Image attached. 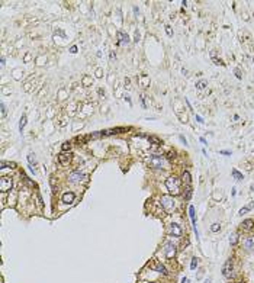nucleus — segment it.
Segmentation results:
<instances>
[{
    "mask_svg": "<svg viewBox=\"0 0 254 283\" xmlns=\"http://www.w3.org/2000/svg\"><path fill=\"white\" fill-rule=\"evenodd\" d=\"M241 228H243V229H246V231L253 229V228H254V221H253V219H244V221L241 222Z\"/></svg>",
    "mask_w": 254,
    "mask_h": 283,
    "instance_id": "obj_13",
    "label": "nucleus"
},
{
    "mask_svg": "<svg viewBox=\"0 0 254 283\" xmlns=\"http://www.w3.org/2000/svg\"><path fill=\"white\" fill-rule=\"evenodd\" d=\"M164 157H161V156H153L151 158H150V165L153 167V168H161L163 165H164Z\"/></svg>",
    "mask_w": 254,
    "mask_h": 283,
    "instance_id": "obj_3",
    "label": "nucleus"
},
{
    "mask_svg": "<svg viewBox=\"0 0 254 283\" xmlns=\"http://www.w3.org/2000/svg\"><path fill=\"white\" fill-rule=\"evenodd\" d=\"M12 189V179L7 176H3L0 179V190L1 192H9Z\"/></svg>",
    "mask_w": 254,
    "mask_h": 283,
    "instance_id": "obj_4",
    "label": "nucleus"
},
{
    "mask_svg": "<svg viewBox=\"0 0 254 283\" xmlns=\"http://www.w3.org/2000/svg\"><path fill=\"white\" fill-rule=\"evenodd\" d=\"M189 216L192 219V224H193V229L196 232V237H198V228H196V218H195V208L193 206H189Z\"/></svg>",
    "mask_w": 254,
    "mask_h": 283,
    "instance_id": "obj_12",
    "label": "nucleus"
},
{
    "mask_svg": "<svg viewBox=\"0 0 254 283\" xmlns=\"http://www.w3.org/2000/svg\"><path fill=\"white\" fill-rule=\"evenodd\" d=\"M182 180H183V183H184L187 187L192 184V176H190V173H189L187 170H184V171L182 173Z\"/></svg>",
    "mask_w": 254,
    "mask_h": 283,
    "instance_id": "obj_11",
    "label": "nucleus"
},
{
    "mask_svg": "<svg viewBox=\"0 0 254 283\" xmlns=\"http://www.w3.org/2000/svg\"><path fill=\"white\" fill-rule=\"evenodd\" d=\"M6 115V106H4V103H1V116H4Z\"/></svg>",
    "mask_w": 254,
    "mask_h": 283,
    "instance_id": "obj_28",
    "label": "nucleus"
},
{
    "mask_svg": "<svg viewBox=\"0 0 254 283\" xmlns=\"http://www.w3.org/2000/svg\"><path fill=\"white\" fill-rule=\"evenodd\" d=\"M196 266H198V258L195 257V258H192V263H190V269H192V270H195V269H196Z\"/></svg>",
    "mask_w": 254,
    "mask_h": 283,
    "instance_id": "obj_25",
    "label": "nucleus"
},
{
    "mask_svg": "<svg viewBox=\"0 0 254 283\" xmlns=\"http://www.w3.org/2000/svg\"><path fill=\"white\" fill-rule=\"evenodd\" d=\"M235 74H237V77H238V79H241V71H240L238 68L235 70Z\"/></svg>",
    "mask_w": 254,
    "mask_h": 283,
    "instance_id": "obj_31",
    "label": "nucleus"
},
{
    "mask_svg": "<svg viewBox=\"0 0 254 283\" xmlns=\"http://www.w3.org/2000/svg\"><path fill=\"white\" fill-rule=\"evenodd\" d=\"M192 198V187L189 186V187H186V193H184V199H190Z\"/></svg>",
    "mask_w": 254,
    "mask_h": 283,
    "instance_id": "obj_23",
    "label": "nucleus"
},
{
    "mask_svg": "<svg viewBox=\"0 0 254 283\" xmlns=\"http://www.w3.org/2000/svg\"><path fill=\"white\" fill-rule=\"evenodd\" d=\"M179 138H180V141H182V142H183V144H184V145H187V141H186V138H184V137H183V135H180V137H179Z\"/></svg>",
    "mask_w": 254,
    "mask_h": 283,
    "instance_id": "obj_29",
    "label": "nucleus"
},
{
    "mask_svg": "<svg viewBox=\"0 0 254 283\" xmlns=\"http://www.w3.org/2000/svg\"><path fill=\"white\" fill-rule=\"evenodd\" d=\"M232 270H234V266H232V260L229 258V260H227L225 264L222 266V275H224V277L231 279V277H232Z\"/></svg>",
    "mask_w": 254,
    "mask_h": 283,
    "instance_id": "obj_2",
    "label": "nucleus"
},
{
    "mask_svg": "<svg viewBox=\"0 0 254 283\" xmlns=\"http://www.w3.org/2000/svg\"><path fill=\"white\" fill-rule=\"evenodd\" d=\"M63 202L64 203H67V205H70V203H73L74 202V199H76V195L73 193V192H67V193H64L63 195Z\"/></svg>",
    "mask_w": 254,
    "mask_h": 283,
    "instance_id": "obj_9",
    "label": "nucleus"
},
{
    "mask_svg": "<svg viewBox=\"0 0 254 283\" xmlns=\"http://www.w3.org/2000/svg\"><path fill=\"white\" fill-rule=\"evenodd\" d=\"M166 32H167V35H170V37L173 35V34H171V29H170V26H166Z\"/></svg>",
    "mask_w": 254,
    "mask_h": 283,
    "instance_id": "obj_30",
    "label": "nucleus"
},
{
    "mask_svg": "<svg viewBox=\"0 0 254 283\" xmlns=\"http://www.w3.org/2000/svg\"><path fill=\"white\" fill-rule=\"evenodd\" d=\"M151 283H154V282H151Z\"/></svg>",
    "mask_w": 254,
    "mask_h": 283,
    "instance_id": "obj_38",
    "label": "nucleus"
},
{
    "mask_svg": "<svg viewBox=\"0 0 254 283\" xmlns=\"http://www.w3.org/2000/svg\"><path fill=\"white\" fill-rule=\"evenodd\" d=\"M164 254L167 258H173L176 256V245L173 243H166L164 245Z\"/></svg>",
    "mask_w": 254,
    "mask_h": 283,
    "instance_id": "obj_5",
    "label": "nucleus"
},
{
    "mask_svg": "<svg viewBox=\"0 0 254 283\" xmlns=\"http://www.w3.org/2000/svg\"><path fill=\"white\" fill-rule=\"evenodd\" d=\"M170 232H171V235L173 237H182V228H180V225L179 224H171L170 225Z\"/></svg>",
    "mask_w": 254,
    "mask_h": 283,
    "instance_id": "obj_7",
    "label": "nucleus"
},
{
    "mask_svg": "<svg viewBox=\"0 0 254 283\" xmlns=\"http://www.w3.org/2000/svg\"><path fill=\"white\" fill-rule=\"evenodd\" d=\"M71 52H73V54L77 52V46H71Z\"/></svg>",
    "mask_w": 254,
    "mask_h": 283,
    "instance_id": "obj_33",
    "label": "nucleus"
},
{
    "mask_svg": "<svg viewBox=\"0 0 254 283\" xmlns=\"http://www.w3.org/2000/svg\"><path fill=\"white\" fill-rule=\"evenodd\" d=\"M253 208H254V202H251V203H250V205H247V206H244V208H241L238 213H240V215H243V213H246V212H248V210H251Z\"/></svg>",
    "mask_w": 254,
    "mask_h": 283,
    "instance_id": "obj_17",
    "label": "nucleus"
},
{
    "mask_svg": "<svg viewBox=\"0 0 254 283\" xmlns=\"http://www.w3.org/2000/svg\"><path fill=\"white\" fill-rule=\"evenodd\" d=\"M244 247L250 251H254V237H248L244 240Z\"/></svg>",
    "mask_w": 254,
    "mask_h": 283,
    "instance_id": "obj_14",
    "label": "nucleus"
},
{
    "mask_svg": "<svg viewBox=\"0 0 254 283\" xmlns=\"http://www.w3.org/2000/svg\"><path fill=\"white\" fill-rule=\"evenodd\" d=\"M219 153H221V154H225V156H229V154H231V153L227 151V150H222V151H219Z\"/></svg>",
    "mask_w": 254,
    "mask_h": 283,
    "instance_id": "obj_32",
    "label": "nucleus"
},
{
    "mask_svg": "<svg viewBox=\"0 0 254 283\" xmlns=\"http://www.w3.org/2000/svg\"><path fill=\"white\" fill-rule=\"evenodd\" d=\"M118 38H119V44H128L129 42V37L125 32H118Z\"/></svg>",
    "mask_w": 254,
    "mask_h": 283,
    "instance_id": "obj_15",
    "label": "nucleus"
},
{
    "mask_svg": "<svg viewBox=\"0 0 254 283\" xmlns=\"http://www.w3.org/2000/svg\"><path fill=\"white\" fill-rule=\"evenodd\" d=\"M232 176L235 177V180H243V179H244V177H243V174H241L238 170H235V168L232 170Z\"/></svg>",
    "mask_w": 254,
    "mask_h": 283,
    "instance_id": "obj_19",
    "label": "nucleus"
},
{
    "mask_svg": "<svg viewBox=\"0 0 254 283\" xmlns=\"http://www.w3.org/2000/svg\"><path fill=\"white\" fill-rule=\"evenodd\" d=\"M84 179V176L80 173V171H74V173H71V176H70V182L71 183H79V182H82Z\"/></svg>",
    "mask_w": 254,
    "mask_h": 283,
    "instance_id": "obj_10",
    "label": "nucleus"
},
{
    "mask_svg": "<svg viewBox=\"0 0 254 283\" xmlns=\"http://www.w3.org/2000/svg\"><path fill=\"white\" fill-rule=\"evenodd\" d=\"M196 119H198V122H201V123H203V119H202L201 116H196Z\"/></svg>",
    "mask_w": 254,
    "mask_h": 283,
    "instance_id": "obj_34",
    "label": "nucleus"
},
{
    "mask_svg": "<svg viewBox=\"0 0 254 283\" xmlns=\"http://www.w3.org/2000/svg\"><path fill=\"white\" fill-rule=\"evenodd\" d=\"M205 283H212V279H211V277H208V279L205 280Z\"/></svg>",
    "mask_w": 254,
    "mask_h": 283,
    "instance_id": "obj_35",
    "label": "nucleus"
},
{
    "mask_svg": "<svg viewBox=\"0 0 254 283\" xmlns=\"http://www.w3.org/2000/svg\"><path fill=\"white\" fill-rule=\"evenodd\" d=\"M206 84H208V83H206L205 80H201V81H198V83H196V87H198L199 90H203V89L206 87Z\"/></svg>",
    "mask_w": 254,
    "mask_h": 283,
    "instance_id": "obj_20",
    "label": "nucleus"
},
{
    "mask_svg": "<svg viewBox=\"0 0 254 283\" xmlns=\"http://www.w3.org/2000/svg\"><path fill=\"white\" fill-rule=\"evenodd\" d=\"M28 160H29L31 164H35V157H34V154H29V156H28Z\"/></svg>",
    "mask_w": 254,
    "mask_h": 283,
    "instance_id": "obj_27",
    "label": "nucleus"
},
{
    "mask_svg": "<svg viewBox=\"0 0 254 283\" xmlns=\"http://www.w3.org/2000/svg\"><path fill=\"white\" fill-rule=\"evenodd\" d=\"M25 125H26V116H25V115H22V118H20V122H19V129L22 131V129L25 128Z\"/></svg>",
    "mask_w": 254,
    "mask_h": 283,
    "instance_id": "obj_21",
    "label": "nucleus"
},
{
    "mask_svg": "<svg viewBox=\"0 0 254 283\" xmlns=\"http://www.w3.org/2000/svg\"><path fill=\"white\" fill-rule=\"evenodd\" d=\"M182 283H189V280H187V279H186V277H184V279H183V280H182Z\"/></svg>",
    "mask_w": 254,
    "mask_h": 283,
    "instance_id": "obj_36",
    "label": "nucleus"
},
{
    "mask_svg": "<svg viewBox=\"0 0 254 283\" xmlns=\"http://www.w3.org/2000/svg\"><path fill=\"white\" fill-rule=\"evenodd\" d=\"M154 269H155V272H158V273H163V275H167V270H166V267H164V266H163L161 263H157Z\"/></svg>",
    "mask_w": 254,
    "mask_h": 283,
    "instance_id": "obj_16",
    "label": "nucleus"
},
{
    "mask_svg": "<svg viewBox=\"0 0 254 283\" xmlns=\"http://www.w3.org/2000/svg\"><path fill=\"white\" fill-rule=\"evenodd\" d=\"M58 161L61 163L63 165H67L68 163L71 161V154H70V153H68V154H67V153H61V154L58 156Z\"/></svg>",
    "mask_w": 254,
    "mask_h": 283,
    "instance_id": "obj_8",
    "label": "nucleus"
},
{
    "mask_svg": "<svg viewBox=\"0 0 254 283\" xmlns=\"http://www.w3.org/2000/svg\"><path fill=\"white\" fill-rule=\"evenodd\" d=\"M61 148H63V151H68V150H71V142H64Z\"/></svg>",
    "mask_w": 254,
    "mask_h": 283,
    "instance_id": "obj_24",
    "label": "nucleus"
},
{
    "mask_svg": "<svg viewBox=\"0 0 254 283\" xmlns=\"http://www.w3.org/2000/svg\"><path fill=\"white\" fill-rule=\"evenodd\" d=\"M229 243L232 244V245H235V244L238 243V235H237V234H232V235L229 237Z\"/></svg>",
    "mask_w": 254,
    "mask_h": 283,
    "instance_id": "obj_22",
    "label": "nucleus"
},
{
    "mask_svg": "<svg viewBox=\"0 0 254 283\" xmlns=\"http://www.w3.org/2000/svg\"><path fill=\"white\" fill-rule=\"evenodd\" d=\"M219 228H221V227H219V224H212L211 231H212V232H218V231H219Z\"/></svg>",
    "mask_w": 254,
    "mask_h": 283,
    "instance_id": "obj_26",
    "label": "nucleus"
},
{
    "mask_svg": "<svg viewBox=\"0 0 254 283\" xmlns=\"http://www.w3.org/2000/svg\"><path fill=\"white\" fill-rule=\"evenodd\" d=\"M166 187L173 196H177L182 193V186H180V180L176 176H171L166 180Z\"/></svg>",
    "mask_w": 254,
    "mask_h": 283,
    "instance_id": "obj_1",
    "label": "nucleus"
},
{
    "mask_svg": "<svg viewBox=\"0 0 254 283\" xmlns=\"http://www.w3.org/2000/svg\"><path fill=\"white\" fill-rule=\"evenodd\" d=\"M161 205L166 210H171L174 208V199L170 196H161Z\"/></svg>",
    "mask_w": 254,
    "mask_h": 283,
    "instance_id": "obj_6",
    "label": "nucleus"
},
{
    "mask_svg": "<svg viewBox=\"0 0 254 283\" xmlns=\"http://www.w3.org/2000/svg\"><path fill=\"white\" fill-rule=\"evenodd\" d=\"M237 283H246V282H237Z\"/></svg>",
    "mask_w": 254,
    "mask_h": 283,
    "instance_id": "obj_37",
    "label": "nucleus"
},
{
    "mask_svg": "<svg viewBox=\"0 0 254 283\" xmlns=\"http://www.w3.org/2000/svg\"><path fill=\"white\" fill-rule=\"evenodd\" d=\"M148 141L150 142H153L154 145H161L163 142H161V139H158L157 137H148Z\"/></svg>",
    "mask_w": 254,
    "mask_h": 283,
    "instance_id": "obj_18",
    "label": "nucleus"
}]
</instances>
